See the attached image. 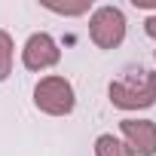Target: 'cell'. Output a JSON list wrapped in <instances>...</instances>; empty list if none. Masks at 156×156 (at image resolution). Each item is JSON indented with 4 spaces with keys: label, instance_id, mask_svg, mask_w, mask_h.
Masks as SVG:
<instances>
[{
    "label": "cell",
    "instance_id": "1",
    "mask_svg": "<svg viewBox=\"0 0 156 156\" xmlns=\"http://www.w3.org/2000/svg\"><path fill=\"white\" fill-rule=\"evenodd\" d=\"M110 104L119 110H147L156 104V70H141L132 80H113L107 86Z\"/></svg>",
    "mask_w": 156,
    "mask_h": 156
},
{
    "label": "cell",
    "instance_id": "2",
    "mask_svg": "<svg viewBox=\"0 0 156 156\" xmlns=\"http://www.w3.org/2000/svg\"><path fill=\"white\" fill-rule=\"evenodd\" d=\"M34 104H37V110H43L49 116H67L76 107V95H73L70 80H64V76H43L34 86Z\"/></svg>",
    "mask_w": 156,
    "mask_h": 156
},
{
    "label": "cell",
    "instance_id": "3",
    "mask_svg": "<svg viewBox=\"0 0 156 156\" xmlns=\"http://www.w3.org/2000/svg\"><path fill=\"white\" fill-rule=\"evenodd\" d=\"M89 37L98 49H116L126 40V16L119 6H98L89 19Z\"/></svg>",
    "mask_w": 156,
    "mask_h": 156
},
{
    "label": "cell",
    "instance_id": "4",
    "mask_svg": "<svg viewBox=\"0 0 156 156\" xmlns=\"http://www.w3.org/2000/svg\"><path fill=\"white\" fill-rule=\"evenodd\" d=\"M61 61V49L58 43L46 34V31H37L25 40V49H22V64L28 70H46V67H55Z\"/></svg>",
    "mask_w": 156,
    "mask_h": 156
},
{
    "label": "cell",
    "instance_id": "5",
    "mask_svg": "<svg viewBox=\"0 0 156 156\" xmlns=\"http://www.w3.org/2000/svg\"><path fill=\"white\" fill-rule=\"evenodd\" d=\"M119 135H122V144L135 156H156V122L153 119H122Z\"/></svg>",
    "mask_w": 156,
    "mask_h": 156
},
{
    "label": "cell",
    "instance_id": "6",
    "mask_svg": "<svg viewBox=\"0 0 156 156\" xmlns=\"http://www.w3.org/2000/svg\"><path fill=\"white\" fill-rule=\"evenodd\" d=\"M95 156H135L119 138L113 135H98L95 138Z\"/></svg>",
    "mask_w": 156,
    "mask_h": 156
},
{
    "label": "cell",
    "instance_id": "7",
    "mask_svg": "<svg viewBox=\"0 0 156 156\" xmlns=\"http://www.w3.org/2000/svg\"><path fill=\"white\" fill-rule=\"evenodd\" d=\"M12 55H16V46H12V37L0 28V83L12 73Z\"/></svg>",
    "mask_w": 156,
    "mask_h": 156
},
{
    "label": "cell",
    "instance_id": "8",
    "mask_svg": "<svg viewBox=\"0 0 156 156\" xmlns=\"http://www.w3.org/2000/svg\"><path fill=\"white\" fill-rule=\"evenodd\" d=\"M46 9H52V12H58V16H83V12H89V0H83V3H73V6H61V3H46Z\"/></svg>",
    "mask_w": 156,
    "mask_h": 156
},
{
    "label": "cell",
    "instance_id": "9",
    "mask_svg": "<svg viewBox=\"0 0 156 156\" xmlns=\"http://www.w3.org/2000/svg\"><path fill=\"white\" fill-rule=\"evenodd\" d=\"M144 34H147V37H150V40H156V12H153V16H147V19H144Z\"/></svg>",
    "mask_w": 156,
    "mask_h": 156
},
{
    "label": "cell",
    "instance_id": "10",
    "mask_svg": "<svg viewBox=\"0 0 156 156\" xmlns=\"http://www.w3.org/2000/svg\"><path fill=\"white\" fill-rule=\"evenodd\" d=\"M132 6H138V9H156V0H132Z\"/></svg>",
    "mask_w": 156,
    "mask_h": 156
},
{
    "label": "cell",
    "instance_id": "11",
    "mask_svg": "<svg viewBox=\"0 0 156 156\" xmlns=\"http://www.w3.org/2000/svg\"><path fill=\"white\" fill-rule=\"evenodd\" d=\"M153 58H156V52H153Z\"/></svg>",
    "mask_w": 156,
    "mask_h": 156
}]
</instances>
